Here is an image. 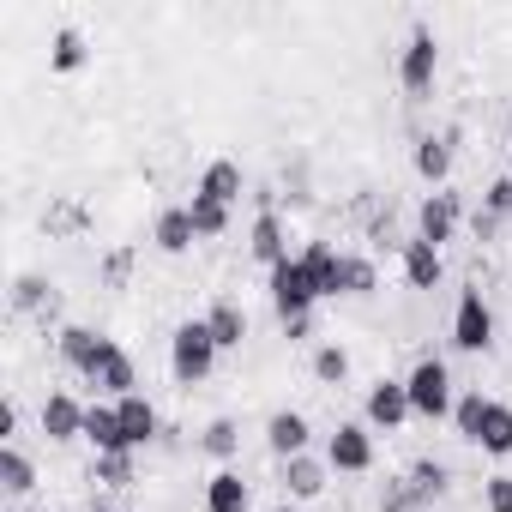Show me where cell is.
I'll use <instances>...</instances> for the list:
<instances>
[{"mask_svg": "<svg viewBox=\"0 0 512 512\" xmlns=\"http://www.w3.org/2000/svg\"><path fill=\"white\" fill-rule=\"evenodd\" d=\"M217 338H211V326H205V314L199 320H181L175 332H169V374H175V386H205L211 374H217Z\"/></svg>", "mask_w": 512, "mask_h": 512, "instance_id": "obj_1", "label": "cell"}, {"mask_svg": "<svg viewBox=\"0 0 512 512\" xmlns=\"http://www.w3.org/2000/svg\"><path fill=\"white\" fill-rule=\"evenodd\" d=\"M266 296H272L278 326H284V320H302V314L320 308V290H314V278H308V266H302V253H290L284 266L266 272Z\"/></svg>", "mask_w": 512, "mask_h": 512, "instance_id": "obj_2", "label": "cell"}, {"mask_svg": "<svg viewBox=\"0 0 512 512\" xmlns=\"http://www.w3.org/2000/svg\"><path fill=\"white\" fill-rule=\"evenodd\" d=\"M404 386H410V410H416L422 422H446L452 404H458V392H452V368H446L440 356H422V362L404 374Z\"/></svg>", "mask_w": 512, "mask_h": 512, "instance_id": "obj_3", "label": "cell"}, {"mask_svg": "<svg viewBox=\"0 0 512 512\" xmlns=\"http://www.w3.org/2000/svg\"><path fill=\"white\" fill-rule=\"evenodd\" d=\"M434 73H440V37H434L428 25H416V31L404 37V49H398V85H404V97L422 103V97L434 91Z\"/></svg>", "mask_w": 512, "mask_h": 512, "instance_id": "obj_4", "label": "cell"}, {"mask_svg": "<svg viewBox=\"0 0 512 512\" xmlns=\"http://www.w3.org/2000/svg\"><path fill=\"white\" fill-rule=\"evenodd\" d=\"M326 464H332V476H368V470L380 464L374 428H368V422H338V428L326 434Z\"/></svg>", "mask_w": 512, "mask_h": 512, "instance_id": "obj_5", "label": "cell"}, {"mask_svg": "<svg viewBox=\"0 0 512 512\" xmlns=\"http://www.w3.org/2000/svg\"><path fill=\"white\" fill-rule=\"evenodd\" d=\"M452 344L464 356H488L494 350V308L482 302V290H458V308H452Z\"/></svg>", "mask_w": 512, "mask_h": 512, "instance_id": "obj_6", "label": "cell"}, {"mask_svg": "<svg viewBox=\"0 0 512 512\" xmlns=\"http://www.w3.org/2000/svg\"><path fill=\"white\" fill-rule=\"evenodd\" d=\"M416 410H410V386L398 380V374H380L374 386H368V398H362V422L374 428V434H392V428H404Z\"/></svg>", "mask_w": 512, "mask_h": 512, "instance_id": "obj_7", "label": "cell"}, {"mask_svg": "<svg viewBox=\"0 0 512 512\" xmlns=\"http://www.w3.org/2000/svg\"><path fill=\"white\" fill-rule=\"evenodd\" d=\"M326 482H332L326 452H296V458H284V464H278V488H284V500H296V506L320 500V494H326Z\"/></svg>", "mask_w": 512, "mask_h": 512, "instance_id": "obj_8", "label": "cell"}, {"mask_svg": "<svg viewBox=\"0 0 512 512\" xmlns=\"http://www.w3.org/2000/svg\"><path fill=\"white\" fill-rule=\"evenodd\" d=\"M458 223H464V199H458L452 187H440V193H428V199L416 205V235H422L428 247H446V241L458 235Z\"/></svg>", "mask_w": 512, "mask_h": 512, "instance_id": "obj_9", "label": "cell"}, {"mask_svg": "<svg viewBox=\"0 0 512 512\" xmlns=\"http://www.w3.org/2000/svg\"><path fill=\"white\" fill-rule=\"evenodd\" d=\"M109 344H115V338L97 332V326H61V332H55V356H61V368H73L79 380H91V368L103 362Z\"/></svg>", "mask_w": 512, "mask_h": 512, "instance_id": "obj_10", "label": "cell"}, {"mask_svg": "<svg viewBox=\"0 0 512 512\" xmlns=\"http://www.w3.org/2000/svg\"><path fill=\"white\" fill-rule=\"evenodd\" d=\"M247 253H253L266 272L284 266V260H290V217H284V211H253V223H247Z\"/></svg>", "mask_w": 512, "mask_h": 512, "instance_id": "obj_11", "label": "cell"}, {"mask_svg": "<svg viewBox=\"0 0 512 512\" xmlns=\"http://www.w3.org/2000/svg\"><path fill=\"white\" fill-rule=\"evenodd\" d=\"M85 410H91V404H79L73 392H49V398H43V410H37V428H43V440H55V446H73V440H85Z\"/></svg>", "mask_w": 512, "mask_h": 512, "instance_id": "obj_12", "label": "cell"}, {"mask_svg": "<svg viewBox=\"0 0 512 512\" xmlns=\"http://www.w3.org/2000/svg\"><path fill=\"white\" fill-rule=\"evenodd\" d=\"M85 386H97V398L121 404V398H133V392H139V368H133V356H127L121 344H109V350H103V362L91 368V380H85Z\"/></svg>", "mask_w": 512, "mask_h": 512, "instance_id": "obj_13", "label": "cell"}, {"mask_svg": "<svg viewBox=\"0 0 512 512\" xmlns=\"http://www.w3.org/2000/svg\"><path fill=\"white\" fill-rule=\"evenodd\" d=\"M398 266H404V284H410V290H440V278H446L440 247H428L422 235L398 241Z\"/></svg>", "mask_w": 512, "mask_h": 512, "instance_id": "obj_14", "label": "cell"}, {"mask_svg": "<svg viewBox=\"0 0 512 512\" xmlns=\"http://www.w3.org/2000/svg\"><path fill=\"white\" fill-rule=\"evenodd\" d=\"M452 157H458V145H452L446 133H422V139L410 145V169H416V175H422L434 193L452 181Z\"/></svg>", "mask_w": 512, "mask_h": 512, "instance_id": "obj_15", "label": "cell"}, {"mask_svg": "<svg viewBox=\"0 0 512 512\" xmlns=\"http://www.w3.org/2000/svg\"><path fill=\"white\" fill-rule=\"evenodd\" d=\"M115 410H121V434H127V452H145V446H157V440H163V416H157V404H151L145 392L121 398Z\"/></svg>", "mask_w": 512, "mask_h": 512, "instance_id": "obj_16", "label": "cell"}, {"mask_svg": "<svg viewBox=\"0 0 512 512\" xmlns=\"http://www.w3.org/2000/svg\"><path fill=\"white\" fill-rule=\"evenodd\" d=\"M266 446H272V458L284 464V458H296V452L314 446V422H308L302 410H272V416H266Z\"/></svg>", "mask_w": 512, "mask_h": 512, "instance_id": "obj_17", "label": "cell"}, {"mask_svg": "<svg viewBox=\"0 0 512 512\" xmlns=\"http://www.w3.org/2000/svg\"><path fill=\"white\" fill-rule=\"evenodd\" d=\"M151 241H157V253H169V260L193 253V241H199V229H193V211H187V205H163V211L151 217Z\"/></svg>", "mask_w": 512, "mask_h": 512, "instance_id": "obj_18", "label": "cell"}, {"mask_svg": "<svg viewBox=\"0 0 512 512\" xmlns=\"http://www.w3.org/2000/svg\"><path fill=\"white\" fill-rule=\"evenodd\" d=\"M302 266H308V278H314V290H320V302H332V296H344V253L332 247V241H308L302 247Z\"/></svg>", "mask_w": 512, "mask_h": 512, "instance_id": "obj_19", "label": "cell"}, {"mask_svg": "<svg viewBox=\"0 0 512 512\" xmlns=\"http://www.w3.org/2000/svg\"><path fill=\"white\" fill-rule=\"evenodd\" d=\"M193 193H205V199H217V205H229L235 211V199L247 193V175H241V163L235 157H211L205 169H199V187Z\"/></svg>", "mask_w": 512, "mask_h": 512, "instance_id": "obj_20", "label": "cell"}, {"mask_svg": "<svg viewBox=\"0 0 512 512\" xmlns=\"http://www.w3.org/2000/svg\"><path fill=\"white\" fill-rule=\"evenodd\" d=\"M0 488L13 494V506H25L31 494H37V464H31V452L13 440V446H0Z\"/></svg>", "mask_w": 512, "mask_h": 512, "instance_id": "obj_21", "label": "cell"}, {"mask_svg": "<svg viewBox=\"0 0 512 512\" xmlns=\"http://www.w3.org/2000/svg\"><path fill=\"white\" fill-rule=\"evenodd\" d=\"M205 512H253V488H247V476L223 464V470L205 482Z\"/></svg>", "mask_w": 512, "mask_h": 512, "instance_id": "obj_22", "label": "cell"}, {"mask_svg": "<svg viewBox=\"0 0 512 512\" xmlns=\"http://www.w3.org/2000/svg\"><path fill=\"white\" fill-rule=\"evenodd\" d=\"M7 302H13V314H43V320H49V314L61 308V296H55V284H49L43 272H19V278H13V296H7Z\"/></svg>", "mask_w": 512, "mask_h": 512, "instance_id": "obj_23", "label": "cell"}, {"mask_svg": "<svg viewBox=\"0 0 512 512\" xmlns=\"http://www.w3.org/2000/svg\"><path fill=\"white\" fill-rule=\"evenodd\" d=\"M205 326H211V338H217V350H223V356L247 344V308H241V302H229V296L205 308Z\"/></svg>", "mask_w": 512, "mask_h": 512, "instance_id": "obj_24", "label": "cell"}, {"mask_svg": "<svg viewBox=\"0 0 512 512\" xmlns=\"http://www.w3.org/2000/svg\"><path fill=\"white\" fill-rule=\"evenodd\" d=\"M85 440H91L97 452H127V434H121V410H115L109 398H91V410H85Z\"/></svg>", "mask_w": 512, "mask_h": 512, "instance_id": "obj_25", "label": "cell"}, {"mask_svg": "<svg viewBox=\"0 0 512 512\" xmlns=\"http://www.w3.org/2000/svg\"><path fill=\"white\" fill-rule=\"evenodd\" d=\"M85 61H91V37H85L79 25H61V31L49 37V73L67 79V73H79Z\"/></svg>", "mask_w": 512, "mask_h": 512, "instance_id": "obj_26", "label": "cell"}, {"mask_svg": "<svg viewBox=\"0 0 512 512\" xmlns=\"http://www.w3.org/2000/svg\"><path fill=\"white\" fill-rule=\"evenodd\" d=\"M476 446H482L488 458H506V452H512V404L488 398V410H482V428H476Z\"/></svg>", "mask_w": 512, "mask_h": 512, "instance_id": "obj_27", "label": "cell"}, {"mask_svg": "<svg viewBox=\"0 0 512 512\" xmlns=\"http://www.w3.org/2000/svg\"><path fill=\"white\" fill-rule=\"evenodd\" d=\"M91 482H103V488H133V482H139V452H97V458H91Z\"/></svg>", "mask_w": 512, "mask_h": 512, "instance_id": "obj_28", "label": "cell"}, {"mask_svg": "<svg viewBox=\"0 0 512 512\" xmlns=\"http://www.w3.org/2000/svg\"><path fill=\"white\" fill-rule=\"evenodd\" d=\"M187 211H193L199 241H217V235H229V223H235V211H229V205H217V199H205V193H193V199H187Z\"/></svg>", "mask_w": 512, "mask_h": 512, "instance_id": "obj_29", "label": "cell"}, {"mask_svg": "<svg viewBox=\"0 0 512 512\" xmlns=\"http://www.w3.org/2000/svg\"><path fill=\"white\" fill-rule=\"evenodd\" d=\"M308 368H314L320 386H344V380H350V350H344L338 338H326V344H314V362H308Z\"/></svg>", "mask_w": 512, "mask_h": 512, "instance_id": "obj_30", "label": "cell"}, {"mask_svg": "<svg viewBox=\"0 0 512 512\" xmlns=\"http://www.w3.org/2000/svg\"><path fill=\"white\" fill-rule=\"evenodd\" d=\"M199 452H211V458H223V464H229V458L241 452V422H235V416H211V422H205V434H199Z\"/></svg>", "mask_w": 512, "mask_h": 512, "instance_id": "obj_31", "label": "cell"}, {"mask_svg": "<svg viewBox=\"0 0 512 512\" xmlns=\"http://www.w3.org/2000/svg\"><path fill=\"white\" fill-rule=\"evenodd\" d=\"M404 476H410V488H416V494H422L428 506H434V500H440V494L452 488V470H446L440 458H416V464H410Z\"/></svg>", "mask_w": 512, "mask_h": 512, "instance_id": "obj_32", "label": "cell"}, {"mask_svg": "<svg viewBox=\"0 0 512 512\" xmlns=\"http://www.w3.org/2000/svg\"><path fill=\"white\" fill-rule=\"evenodd\" d=\"M43 229H49V235H85V229H91V211L73 205V199H55V205L43 211Z\"/></svg>", "mask_w": 512, "mask_h": 512, "instance_id": "obj_33", "label": "cell"}, {"mask_svg": "<svg viewBox=\"0 0 512 512\" xmlns=\"http://www.w3.org/2000/svg\"><path fill=\"white\" fill-rule=\"evenodd\" d=\"M482 410H488V398H482V386H470V392H458V404H452V428H458V440H470V446H476V428H482Z\"/></svg>", "mask_w": 512, "mask_h": 512, "instance_id": "obj_34", "label": "cell"}, {"mask_svg": "<svg viewBox=\"0 0 512 512\" xmlns=\"http://www.w3.org/2000/svg\"><path fill=\"white\" fill-rule=\"evenodd\" d=\"M97 284L115 290V296L133 284V247H109V253H103V260H97Z\"/></svg>", "mask_w": 512, "mask_h": 512, "instance_id": "obj_35", "label": "cell"}, {"mask_svg": "<svg viewBox=\"0 0 512 512\" xmlns=\"http://www.w3.org/2000/svg\"><path fill=\"white\" fill-rule=\"evenodd\" d=\"M380 290V266L368 253H344V296H374Z\"/></svg>", "mask_w": 512, "mask_h": 512, "instance_id": "obj_36", "label": "cell"}, {"mask_svg": "<svg viewBox=\"0 0 512 512\" xmlns=\"http://www.w3.org/2000/svg\"><path fill=\"white\" fill-rule=\"evenodd\" d=\"M380 512H428V500L410 488V476H398V482L380 494Z\"/></svg>", "mask_w": 512, "mask_h": 512, "instance_id": "obj_37", "label": "cell"}, {"mask_svg": "<svg viewBox=\"0 0 512 512\" xmlns=\"http://www.w3.org/2000/svg\"><path fill=\"white\" fill-rule=\"evenodd\" d=\"M482 512H512V470H494L482 482Z\"/></svg>", "mask_w": 512, "mask_h": 512, "instance_id": "obj_38", "label": "cell"}, {"mask_svg": "<svg viewBox=\"0 0 512 512\" xmlns=\"http://www.w3.org/2000/svg\"><path fill=\"white\" fill-rule=\"evenodd\" d=\"M482 211H494L500 223L512 217V175H494V181H488V193H482Z\"/></svg>", "mask_w": 512, "mask_h": 512, "instance_id": "obj_39", "label": "cell"}, {"mask_svg": "<svg viewBox=\"0 0 512 512\" xmlns=\"http://www.w3.org/2000/svg\"><path fill=\"white\" fill-rule=\"evenodd\" d=\"M500 229H506V223H500L494 211H482V205L470 211V235H476V241H500Z\"/></svg>", "mask_w": 512, "mask_h": 512, "instance_id": "obj_40", "label": "cell"}, {"mask_svg": "<svg viewBox=\"0 0 512 512\" xmlns=\"http://www.w3.org/2000/svg\"><path fill=\"white\" fill-rule=\"evenodd\" d=\"M284 338H290V344H314V314H302V320H284Z\"/></svg>", "mask_w": 512, "mask_h": 512, "instance_id": "obj_41", "label": "cell"}, {"mask_svg": "<svg viewBox=\"0 0 512 512\" xmlns=\"http://www.w3.org/2000/svg\"><path fill=\"white\" fill-rule=\"evenodd\" d=\"M272 512H302V506H296V500H278V506H272Z\"/></svg>", "mask_w": 512, "mask_h": 512, "instance_id": "obj_42", "label": "cell"}, {"mask_svg": "<svg viewBox=\"0 0 512 512\" xmlns=\"http://www.w3.org/2000/svg\"><path fill=\"white\" fill-rule=\"evenodd\" d=\"M13 512H43V506H31V500H25V506H13Z\"/></svg>", "mask_w": 512, "mask_h": 512, "instance_id": "obj_43", "label": "cell"}, {"mask_svg": "<svg viewBox=\"0 0 512 512\" xmlns=\"http://www.w3.org/2000/svg\"><path fill=\"white\" fill-rule=\"evenodd\" d=\"M506 145H512V109H506Z\"/></svg>", "mask_w": 512, "mask_h": 512, "instance_id": "obj_44", "label": "cell"}, {"mask_svg": "<svg viewBox=\"0 0 512 512\" xmlns=\"http://www.w3.org/2000/svg\"><path fill=\"white\" fill-rule=\"evenodd\" d=\"M85 512H115V506H85Z\"/></svg>", "mask_w": 512, "mask_h": 512, "instance_id": "obj_45", "label": "cell"}]
</instances>
